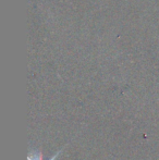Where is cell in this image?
I'll return each instance as SVG.
<instances>
[{
  "instance_id": "cell-1",
  "label": "cell",
  "mask_w": 159,
  "mask_h": 160,
  "mask_svg": "<svg viewBox=\"0 0 159 160\" xmlns=\"http://www.w3.org/2000/svg\"><path fill=\"white\" fill-rule=\"evenodd\" d=\"M63 149L64 148H61L60 150H58V152H56L55 156L50 157L49 160H56L58 157H59L60 154H62ZM27 160H44L42 159V152H40V149H31L27 155Z\"/></svg>"
}]
</instances>
